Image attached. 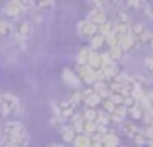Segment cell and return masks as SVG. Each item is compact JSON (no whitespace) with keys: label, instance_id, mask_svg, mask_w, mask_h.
<instances>
[{"label":"cell","instance_id":"1","mask_svg":"<svg viewBox=\"0 0 153 147\" xmlns=\"http://www.w3.org/2000/svg\"><path fill=\"white\" fill-rule=\"evenodd\" d=\"M0 140L8 141H27V132L23 128L22 122L18 120H4V124L0 126Z\"/></svg>","mask_w":153,"mask_h":147},{"label":"cell","instance_id":"2","mask_svg":"<svg viewBox=\"0 0 153 147\" xmlns=\"http://www.w3.org/2000/svg\"><path fill=\"white\" fill-rule=\"evenodd\" d=\"M19 110V99L12 93H0V118H8Z\"/></svg>","mask_w":153,"mask_h":147},{"label":"cell","instance_id":"3","mask_svg":"<svg viewBox=\"0 0 153 147\" xmlns=\"http://www.w3.org/2000/svg\"><path fill=\"white\" fill-rule=\"evenodd\" d=\"M25 12H27L25 4H23L22 0H14V2H8L6 6H4L2 14L6 16V18H10V19H18L19 21V18H22Z\"/></svg>","mask_w":153,"mask_h":147},{"label":"cell","instance_id":"4","mask_svg":"<svg viewBox=\"0 0 153 147\" xmlns=\"http://www.w3.org/2000/svg\"><path fill=\"white\" fill-rule=\"evenodd\" d=\"M33 33V23L31 21H25V19H19V21L14 23V37L16 41H25L27 37H31Z\"/></svg>","mask_w":153,"mask_h":147},{"label":"cell","instance_id":"5","mask_svg":"<svg viewBox=\"0 0 153 147\" xmlns=\"http://www.w3.org/2000/svg\"><path fill=\"white\" fill-rule=\"evenodd\" d=\"M118 134H122L124 137H132V140H134L136 136L142 134V126L136 124V122H132V120H124L122 124L118 126Z\"/></svg>","mask_w":153,"mask_h":147},{"label":"cell","instance_id":"6","mask_svg":"<svg viewBox=\"0 0 153 147\" xmlns=\"http://www.w3.org/2000/svg\"><path fill=\"white\" fill-rule=\"evenodd\" d=\"M76 75H78V79L82 81V85L85 83L87 87H91L95 83V72L89 66H78V68H76Z\"/></svg>","mask_w":153,"mask_h":147},{"label":"cell","instance_id":"7","mask_svg":"<svg viewBox=\"0 0 153 147\" xmlns=\"http://www.w3.org/2000/svg\"><path fill=\"white\" fill-rule=\"evenodd\" d=\"M78 33L79 37L83 39H91L97 35V25H93L91 21H87V19H82V21L78 23Z\"/></svg>","mask_w":153,"mask_h":147},{"label":"cell","instance_id":"8","mask_svg":"<svg viewBox=\"0 0 153 147\" xmlns=\"http://www.w3.org/2000/svg\"><path fill=\"white\" fill-rule=\"evenodd\" d=\"M74 114H76V106H72L68 101L58 103V118L60 120H72Z\"/></svg>","mask_w":153,"mask_h":147},{"label":"cell","instance_id":"9","mask_svg":"<svg viewBox=\"0 0 153 147\" xmlns=\"http://www.w3.org/2000/svg\"><path fill=\"white\" fill-rule=\"evenodd\" d=\"M87 21H91V23H93V25H101V23H105V21H107V12H105V10H95V8H91V10H89V14H87Z\"/></svg>","mask_w":153,"mask_h":147},{"label":"cell","instance_id":"10","mask_svg":"<svg viewBox=\"0 0 153 147\" xmlns=\"http://www.w3.org/2000/svg\"><path fill=\"white\" fill-rule=\"evenodd\" d=\"M103 147H120V137L112 128H108L105 132V140H103Z\"/></svg>","mask_w":153,"mask_h":147},{"label":"cell","instance_id":"11","mask_svg":"<svg viewBox=\"0 0 153 147\" xmlns=\"http://www.w3.org/2000/svg\"><path fill=\"white\" fill-rule=\"evenodd\" d=\"M108 116H111V122H114V124H118V126H120L124 120H128V110L124 109L122 105H118L111 114H108Z\"/></svg>","mask_w":153,"mask_h":147},{"label":"cell","instance_id":"12","mask_svg":"<svg viewBox=\"0 0 153 147\" xmlns=\"http://www.w3.org/2000/svg\"><path fill=\"white\" fill-rule=\"evenodd\" d=\"M62 78H64V81H66L68 85L72 87V89H79V87H82V81L78 79L76 72H72V70L64 68V70H62Z\"/></svg>","mask_w":153,"mask_h":147},{"label":"cell","instance_id":"13","mask_svg":"<svg viewBox=\"0 0 153 147\" xmlns=\"http://www.w3.org/2000/svg\"><path fill=\"white\" fill-rule=\"evenodd\" d=\"M93 72H99L101 70V52H95V50H89V56H87V64Z\"/></svg>","mask_w":153,"mask_h":147},{"label":"cell","instance_id":"14","mask_svg":"<svg viewBox=\"0 0 153 147\" xmlns=\"http://www.w3.org/2000/svg\"><path fill=\"white\" fill-rule=\"evenodd\" d=\"M91 89H93V93L97 95V97H101L103 101L108 99V95H111V91H108V83H103V81H95L93 85H91Z\"/></svg>","mask_w":153,"mask_h":147},{"label":"cell","instance_id":"15","mask_svg":"<svg viewBox=\"0 0 153 147\" xmlns=\"http://www.w3.org/2000/svg\"><path fill=\"white\" fill-rule=\"evenodd\" d=\"M14 35V23L8 19H0V39H8Z\"/></svg>","mask_w":153,"mask_h":147},{"label":"cell","instance_id":"16","mask_svg":"<svg viewBox=\"0 0 153 147\" xmlns=\"http://www.w3.org/2000/svg\"><path fill=\"white\" fill-rule=\"evenodd\" d=\"M146 29H147V27L143 25L142 21H136V23H130V29H128V33H130L132 37H134L136 41H138V39L142 37L143 33H146Z\"/></svg>","mask_w":153,"mask_h":147},{"label":"cell","instance_id":"17","mask_svg":"<svg viewBox=\"0 0 153 147\" xmlns=\"http://www.w3.org/2000/svg\"><path fill=\"white\" fill-rule=\"evenodd\" d=\"M128 118H132V122H136V124H138V122H142V118H143V109L138 105V103H136L132 109H128Z\"/></svg>","mask_w":153,"mask_h":147},{"label":"cell","instance_id":"18","mask_svg":"<svg viewBox=\"0 0 153 147\" xmlns=\"http://www.w3.org/2000/svg\"><path fill=\"white\" fill-rule=\"evenodd\" d=\"M107 52H108V56L112 58V62H116V64H118L120 60H124V58H126V52H124V50L120 49V47H114V49H108Z\"/></svg>","mask_w":153,"mask_h":147},{"label":"cell","instance_id":"19","mask_svg":"<svg viewBox=\"0 0 153 147\" xmlns=\"http://www.w3.org/2000/svg\"><path fill=\"white\" fill-rule=\"evenodd\" d=\"M60 134H62V140L66 141V143H72V141L76 140V136H78V134H76V130L72 128V126H64V128L60 130Z\"/></svg>","mask_w":153,"mask_h":147},{"label":"cell","instance_id":"20","mask_svg":"<svg viewBox=\"0 0 153 147\" xmlns=\"http://www.w3.org/2000/svg\"><path fill=\"white\" fill-rule=\"evenodd\" d=\"M105 47V37H101V35H95V37L89 39V49L95 50V52H99V49H103Z\"/></svg>","mask_w":153,"mask_h":147},{"label":"cell","instance_id":"21","mask_svg":"<svg viewBox=\"0 0 153 147\" xmlns=\"http://www.w3.org/2000/svg\"><path fill=\"white\" fill-rule=\"evenodd\" d=\"M72 147H91V140H89V136H83V134L76 136V140L72 141Z\"/></svg>","mask_w":153,"mask_h":147},{"label":"cell","instance_id":"22","mask_svg":"<svg viewBox=\"0 0 153 147\" xmlns=\"http://www.w3.org/2000/svg\"><path fill=\"white\" fill-rule=\"evenodd\" d=\"M101 103H103V99H101V97H97V95L93 93L91 97H87L85 101H83V105H85V109H95V110H97V106L101 105Z\"/></svg>","mask_w":153,"mask_h":147},{"label":"cell","instance_id":"23","mask_svg":"<svg viewBox=\"0 0 153 147\" xmlns=\"http://www.w3.org/2000/svg\"><path fill=\"white\" fill-rule=\"evenodd\" d=\"M68 103H70L72 106L82 105V89H72L70 91V97H68Z\"/></svg>","mask_w":153,"mask_h":147},{"label":"cell","instance_id":"24","mask_svg":"<svg viewBox=\"0 0 153 147\" xmlns=\"http://www.w3.org/2000/svg\"><path fill=\"white\" fill-rule=\"evenodd\" d=\"M114 23H120V25H130V16H128V12H124V10H118L116 12V16H114Z\"/></svg>","mask_w":153,"mask_h":147},{"label":"cell","instance_id":"25","mask_svg":"<svg viewBox=\"0 0 153 147\" xmlns=\"http://www.w3.org/2000/svg\"><path fill=\"white\" fill-rule=\"evenodd\" d=\"M112 33V21L111 19H107L105 23H101V25L97 27V35H101V37H107V35Z\"/></svg>","mask_w":153,"mask_h":147},{"label":"cell","instance_id":"26","mask_svg":"<svg viewBox=\"0 0 153 147\" xmlns=\"http://www.w3.org/2000/svg\"><path fill=\"white\" fill-rule=\"evenodd\" d=\"M95 124L108 128V124H111V116H108L107 112H103V110H97V118H95Z\"/></svg>","mask_w":153,"mask_h":147},{"label":"cell","instance_id":"27","mask_svg":"<svg viewBox=\"0 0 153 147\" xmlns=\"http://www.w3.org/2000/svg\"><path fill=\"white\" fill-rule=\"evenodd\" d=\"M89 47H85V49H82L78 52V58H76V60H78V66H85L87 64V56H89Z\"/></svg>","mask_w":153,"mask_h":147},{"label":"cell","instance_id":"28","mask_svg":"<svg viewBox=\"0 0 153 147\" xmlns=\"http://www.w3.org/2000/svg\"><path fill=\"white\" fill-rule=\"evenodd\" d=\"M27 141H8V140H0V147H27Z\"/></svg>","mask_w":153,"mask_h":147},{"label":"cell","instance_id":"29","mask_svg":"<svg viewBox=\"0 0 153 147\" xmlns=\"http://www.w3.org/2000/svg\"><path fill=\"white\" fill-rule=\"evenodd\" d=\"M82 118L85 122H95V118H97V110H95V109H85L82 112Z\"/></svg>","mask_w":153,"mask_h":147},{"label":"cell","instance_id":"30","mask_svg":"<svg viewBox=\"0 0 153 147\" xmlns=\"http://www.w3.org/2000/svg\"><path fill=\"white\" fill-rule=\"evenodd\" d=\"M105 47H108V49H114V47H118V37H116L114 33L107 35V37H105Z\"/></svg>","mask_w":153,"mask_h":147},{"label":"cell","instance_id":"31","mask_svg":"<svg viewBox=\"0 0 153 147\" xmlns=\"http://www.w3.org/2000/svg\"><path fill=\"white\" fill-rule=\"evenodd\" d=\"M101 105H103V112H107V114H111L112 110H114L116 106H118V105H114V103H112L111 99H105V101L101 103Z\"/></svg>","mask_w":153,"mask_h":147},{"label":"cell","instance_id":"32","mask_svg":"<svg viewBox=\"0 0 153 147\" xmlns=\"http://www.w3.org/2000/svg\"><path fill=\"white\" fill-rule=\"evenodd\" d=\"M142 8H143V10H142V12H143V16H146L147 19H151V21H153V6H149L147 2H143V6H142Z\"/></svg>","mask_w":153,"mask_h":147},{"label":"cell","instance_id":"33","mask_svg":"<svg viewBox=\"0 0 153 147\" xmlns=\"http://www.w3.org/2000/svg\"><path fill=\"white\" fill-rule=\"evenodd\" d=\"M134 143H136V147H147V140H146V136H143V134L136 136V137H134Z\"/></svg>","mask_w":153,"mask_h":147},{"label":"cell","instance_id":"34","mask_svg":"<svg viewBox=\"0 0 153 147\" xmlns=\"http://www.w3.org/2000/svg\"><path fill=\"white\" fill-rule=\"evenodd\" d=\"M143 68H146L149 74H153V54H151V56H146V60H143Z\"/></svg>","mask_w":153,"mask_h":147},{"label":"cell","instance_id":"35","mask_svg":"<svg viewBox=\"0 0 153 147\" xmlns=\"http://www.w3.org/2000/svg\"><path fill=\"white\" fill-rule=\"evenodd\" d=\"M89 140H91V143H103V140H105V134H99V132H95L93 136H89Z\"/></svg>","mask_w":153,"mask_h":147},{"label":"cell","instance_id":"36","mask_svg":"<svg viewBox=\"0 0 153 147\" xmlns=\"http://www.w3.org/2000/svg\"><path fill=\"white\" fill-rule=\"evenodd\" d=\"M124 6L126 8H136V10H138V8L143 6V2H140V0H128V2H124Z\"/></svg>","mask_w":153,"mask_h":147},{"label":"cell","instance_id":"37","mask_svg":"<svg viewBox=\"0 0 153 147\" xmlns=\"http://www.w3.org/2000/svg\"><path fill=\"white\" fill-rule=\"evenodd\" d=\"M93 95V89L91 87H85V89H82V105H83V101H85L87 97H91Z\"/></svg>","mask_w":153,"mask_h":147},{"label":"cell","instance_id":"38","mask_svg":"<svg viewBox=\"0 0 153 147\" xmlns=\"http://www.w3.org/2000/svg\"><path fill=\"white\" fill-rule=\"evenodd\" d=\"M146 93H147V99H149L151 105H153V91H146Z\"/></svg>","mask_w":153,"mask_h":147},{"label":"cell","instance_id":"39","mask_svg":"<svg viewBox=\"0 0 153 147\" xmlns=\"http://www.w3.org/2000/svg\"><path fill=\"white\" fill-rule=\"evenodd\" d=\"M47 147H64V145H60V143H49Z\"/></svg>","mask_w":153,"mask_h":147},{"label":"cell","instance_id":"40","mask_svg":"<svg viewBox=\"0 0 153 147\" xmlns=\"http://www.w3.org/2000/svg\"><path fill=\"white\" fill-rule=\"evenodd\" d=\"M91 147H103V143H91Z\"/></svg>","mask_w":153,"mask_h":147},{"label":"cell","instance_id":"41","mask_svg":"<svg viewBox=\"0 0 153 147\" xmlns=\"http://www.w3.org/2000/svg\"><path fill=\"white\" fill-rule=\"evenodd\" d=\"M147 147H153V140H151V141H147Z\"/></svg>","mask_w":153,"mask_h":147},{"label":"cell","instance_id":"42","mask_svg":"<svg viewBox=\"0 0 153 147\" xmlns=\"http://www.w3.org/2000/svg\"><path fill=\"white\" fill-rule=\"evenodd\" d=\"M149 50H151V52H153V41H151V45H149Z\"/></svg>","mask_w":153,"mask_h":147},{"label":"cell","instance_id":"43","mask_svg":"<svg viewBox=\"0 0 153 147\" xmlns=\"http://www.w3.org/2000/svg\"><path fill=\"white\" fill-rule=\"evenodd\" d=\"M0 8H2V2H0Z\"/></svg>","mask_w":153,"mask_h":147},{"label":"cell","instance_id":"44","mask_svg":"<svg viewBox=\"0 0 153 147\" xmlns=\"http://www.w3.org/2000/svg\"><path fill=\"white\" fill-rule=\"evenodd\" d=\"M120 147H124V145H120Z\"/></svg>","mask_w":153,"mask_h":147}]
</instances>
